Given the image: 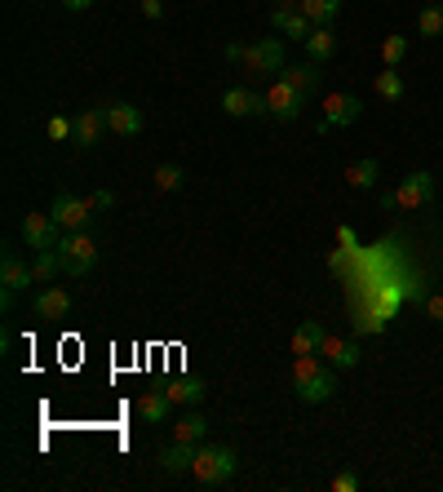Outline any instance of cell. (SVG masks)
Returning a JSON list of instances; mask_svg holds the SVG:
<instances>
[{
  "instance_id": "ab89813d",
  "label": "cell",
  "mask_w": 443,
  "mask_h": 492,
  "mask_svg": "<svg viewBox=\"0 0 443 492\" xmlns=\"http://www.w3.org/2000/svg\"><path fill=\"white\" fill-rule=\"evenodd\" d=\"M439 116H443V102H439Z\"/></svg>"
},
{
  "instance_id": "f1b7e54d",
  "label": "cell",
  "mask_w": 443,
  "mask_h": 492,
  "mask_svg": "<svg viewBox=\"0 0 443 492\" xmlns=\"http://www.w3.org/2000/svg\"><path fill=\"white\" fill-rule=\"evenodd\" d=\"M310 32H315V23H310V18L302 14V9H297V14H293V18L284 23V36H293V40H302V45L310 40Z\"/></svg>"
},
{
  "instance_id": "5bb4252c",
  "label": "cell",
  "mask_w": 443,
  "mask_h": 492,
  "mask_svg": "<svg viewBox=\"0 0 443 492\" xmlns=\"http://www.w3.org/2000/svg\"><path fill=\"white\" fill-rule=\"evenodd\" d=\"M196 457H200V444H191V439H173L169 448H160V466L169 475H186L196 466Z\"/></svg>"
},
{
  "instance_id": "1f68e13d",
  "label": "cell",
  "mask_w": 443,
  "mask_h": 492,
  "mask_svg": "<svg viewBox=\"0 0 443 492\" xmlns=\"http://www.w3.org/2000/svg\"><path fill=\"white\" fill-rule=\"evenodd\" d=\"M421 306H426V315H430L435 324H443V293H426V302H421Z\"/></svg>"
},
{
  "instance_id": "e575fe53",
  "label": "cell",
  "mask_w": 443,
  "mask_h": 492,
  "mask_svg": "<svg viewBox=\"0 0 443 492\" xmlns=\"http://www.w3.org/2000/svg\"><path fill=\"white\" fill-rule=\"evenodd\" d=\"M346 253H350V249H346V244H341L337 253H333V258H328V271H333V275H341V271H346Z\"/></svg>"
},
{
  "instance_id": "8992f818",
  "label": "cell",
  "mask_w": 443,
  "mask_h": 492,
  "mask_svg": "<svg viewBox=\"0 0 443 492\" xmlns=\"http://www.w3.org/2000/svg\"><path fill=\"white\" fill-rule=\"evenodd\" d=\"M430 200H435V178H430L426 169L408 173V178L395 187V209H408V213H417V209H426Z\"/></svg>"
},
{
  "instance_id": "4fadbf2b",
  "label": "cell",
  "mask_w": 443,
  "mask_h": 492,
  "mask_svg": "<svg viewBox=\"0 0 443 492\" xmlns=\"http://www.w3.org/2000/svg\"><path fill=\"white\" fill-rule=\"evenodd\" d=\"M106 125L116 138H137L142 133V111L134 102H106Z\"/></svg>"
},
{
  "instance_id": "52a82bcc",
  "label": "cell",
  "mask_w": 443,
  "mask_h": 492,
  "mask_svg": "<svg viewBox=\"0 0 443 492\" xmlns=\"http://www.w3.org/2000/svg\"><path fill=\"white\" fill-rule=\"evenodd\" d=\"M359 116H364V102L355 98V94H328V98H324V120H319V133L346 129V125H355Z\"/></svg>"
},
{
  "instance_id": "cb8c5ba5",
  "label": "cell",
  "mask_w": 443,
  "mask_h": 492,
  "mask_svg": "<svg viewBox=\"0 0 443 492\" xmlns=\"http://www.w3.org/2000/svg\"><path fill=\"white\" fill-rule=\"evenodd\" d=\"M208 435V422L200 413H182L177 422H173V439H191V444H205Z\"/></svg>"
},
{
  "instance_id": "ba28073f",
  "label": "cell",
  "mask_w": 443,
  "mask_h": 492,
  "mask_svg": "<svg viewBox=\"0 0 443 492\" xmlns=\"http://www.w3.org/2000/svg\"><path fill=\"white\" fill-rule=\"evenodd\" d=\"M63 235H67V231L54 222V213H27V218H23V240H27V249H58Z\"/></svg>"
},
{
  "instance_id": "6da1fadb",
  "label": "cell",
  "mask_w": 443,
  "mask_h": 492,
  "mask_svg": "<svg viewBox=\"0 0 443 492\" xmlns=\"http://www.w3.org/2000/svg\"><path fill=\"white\" fill-rule=\"evenodd\" d=\"M293 391L302 404H328L337 391V368L333 364L324 368L315 355H297L293 360Z\"/></svg>"
},
{
  "instance_id": "44dd1931",
  "label": "cell",
  "mask_w": 443,
  "mask_h": 492,
  "mask_svg": "<svg viewBox=\"0 0 443 492\" xmlns=\"http://www.w3.org/2000/svg\"><path fill=\"white\" fill-rule=\"evenodd\" d=\"M377 178H381V164H377L373 156H368V160H355L350 169H346V182H350L355 191H373Z\"/></svg>"
},
{
  "instance_id": "f546056e",
  "label": "cell",
  "mask_w": 443,
  "mask_h": 492,
  "mask_svg": "<svg viewBox=\"0 0 443 492\" xmlns=\"http://www.w3.org/2000/svg\"><path fill=\"white\" fill-rule=\"evenodd\" d=\"M156 187H160V191H177V187H182V169H177V164H160V169H156Z\"/></svg>"
},
{
  "instance_id": "d4e9b609",
  "label": "cell",
  "mask_w": 443,
  "mask_h": 492,
  "mask_svg": "<svg viewBox=\"0 0 443 492\" xmlns=\"http://www.w3.org/2000/svg\"><path fill=\"white\" fill-rule=\"evenodd\" d=\"M377 94H381V98L386 102H404V94H408V89H404V76H399V71H395V67H386V71H377Z\"/></svg>"
},
{
  "instance_id": "f35d334b",
  "label": "cell",
  "mask_w": 443,
  "mask_h": 492,
  "mask_svg": "<svg viewBox=\"0 0 443 492\" xmlns=\"http://www.w3.org/2000/svg\"><path fill=\"white\" fill-rule=\"evenodd\" d=\"M63 5H67L71 14H85V9H89V5H94V0H63Z\"/></svg>"
},
{
  "instance_id": "5b68a950",
  "label": "cell",
  "mask_w": 443,
  "mask_h": 492,
  "mask_svg": "<svg viewBox=\"0 0 443 492\" xmlns=\"http://www.w3.org/2000/svg\"><path fill=\"white\" fill-rule=\"evenodd\" d=\"M49 213H54V222L63 231H89V218H94V204L80 196H71V191H58L54 204H49Z\"/></svg>"
},
{
  "instance_id": "30bf717a",
  "label": "cell",
  "mask_w": 443,
  "mask_h": 492,
  "mask_svg": "<svg viewBox=\"0 0 443 492\" xmlns=\"http://www.w3.org/2000/svg\"><path fill=\"white\" fill-rule=\"evenodd\" d=\"M222 111L236 116V120H248V116H262L267 111V94H253V89H227L222 94Z\"/></svg>"
},
{
  "instance_id": "9a60e30c",
  "label": "cell",
  "mask_w": 443,
  "mask_h": 492,
  "mask_svg": "<svg viewBox=\"0 0 443 492\" xmlns=\"http://www.w3.org/2000/svg\"><path fill=\"white\" fill-rule=\"evenodd\" d=\"M0 284H5L9 293H18V289H27V284H35V271H32L27 262H23V258H18L14 249H9V253L0 258Z\"/></svg>"
},
{
  "instance_id": "ac0fdd59",
  "label": "cell",
  "mask_w": 443,
  "mask_h": 492,
  "mask_svg": "<svg viewBox=\"0 0 443 492\" xmlns=\"http://www.w3.org/2000/svg\"><path fill=\"white\" fill-rule=\"evenodd\" d=\"M279 76H284V80H288V85H293V89H297V94H302V98H310V94H315V89H319V85H324V71H319V63L284 67V71H279Z\"/></svg>"
},
{
  "instance_id": "9c48e42d",
  "label": "cell",
  "mask_w": 443,
  "mask_h": 492,
  "mask_svg": "<svg viewBox=\"0 0 443 492\" xmlns=\"http://www.w3.org/2000/svg\"><path fill=\"white\" fill-rule=\"evenodd\" d=\"M302 107H307V98H302V94H297L284 76H275L271 94H267V111H271L275 120H284V125H288V120H297V116H302Z\"/></svg>"
},
{
  "instance_id": "60d3db41",
  "label": "cell",
  "mask_w": 443,
  "mask_h": 492,
  "mask_svg": "<svg viewBox=\"0 0 443 492\" xmlns=\"http://www.w3.org/2000/svg\"><path fill=\"white\" fill-rule=\"evenodd\" d=\"M275 5H279V0H275Z\"/></svg>"
},
{
  "instance_id": "8d00e7d4",
  "label": "cell",
  "mask_w": 443,
  "mask_h": 492,
  "mask_svg": "<svg viewBox=\"0 0 443 492\" xmlns=\"http://www.w3.org/2000/svg\"><path fill=\"white\" fill-rule=\"evenodd\" d=\"M359 333H381V328H386V320H359Z\"/></svg>"
},
{
  "instance_id": "ffe728a7",
  "label": "cell",
  "mask_w": 443,
  "mask_h": 492,
  "mask_svg": "<svg viewBox=\"0 0 443 492\" xmlns=\"http://www.w3.org/2000/svg\"><path fill=\"white\" fill-rule=\"evenodd\" d=\"M307 54H310V63H328L337 54V32L333 27H315L307 40Z\"/></svg>"
},
{
  "instance_id": "d6a6232c",
  "label": "cell",
  "mask_w": 443,
  "mask_h": 492,
  "mask_svg": "<svg viewBox=\"0 0 443 492\" xmlns=\"http://www.w3.org/2000/svg\"><path fill=\"white\" fill-rule=\"evenodd\" d=\"M355 488H359V475H350V470L333 475V492H355Z\"/></svg>"
},
{
  "instance_id": "603a6c76",
  "label": "cell",
  "mask_w": 443,
  "mask_h": 492,
  "mask_svg": "<svg viewBox=\"0 0 443 492\" xmlns=\"http://www.w3.org/2000/svg\"><path fill=\"white\" fill-rule=\"evenodd\" d=\"M165 391L173 395V404L191 408V404H200V399H205V382H196V377H177V382H169Z\"/></svg>"
},
{
  "instance_id": "74e56055",
  "label": "cell",
  "mask_w": 443,
  "mask_h": 492,
  "mask_svg": "<svg viewBox=\"0 0 443 492\" xmlns=\"http://www.w3.org/2000/svg\"><path fill=\"white\" fill-rule=\"evenodd\" d=\"M337 240L346 244V249H355V231H350V227H337Z\"/></svg>"
},
{
  "instance_id": "2e32d148",
  "label": "cell",
  "mask_w": 443,
  "mask_h": 492,
  "mask_svg": "<svg viewBox=\"0 0 443 492\" xmlns=\"http://www.w3.org/2000/svg\"><path fill=\"white\" fill-rule=\"evenodd\" d=\"M35 315H40V320H67L71 293L67 289H40V293H35Z\"/></svg>"
},
{
  "instance_id": "8fae6325",
  "label": "cell",
  "mask_w": 443,
  "mask_h": 492,
  "mask_svg": "<svg viewBox=\"0 0 443 492\" xmlns=\"http://www.w3.org/2000/svg\"><path fill=\"white\" fill-rule=\"evenodd\" d=\"M319 355H324V360L333 364L337 373H350L355 364L364 360V351H359V342H346V337H333V333L324 337V346H319Z\"/></svg>"
},
{
  "instance_id": "d590c367",
  "label": "cell",
  "mask_w": 443,
  "mask_h": 492,
  "mask_svg": "<svg viewBox=\"0 0 443 492\" xmlns=\"http://www.w3.org/2000/svg\"><path fill=\"white\" fill-rule=\"evenodd\" d=\"M142 14H146V18H165V5H160V0H142Z\"/></svg>"
},
{
  "instance_id": "3957f363",
  "label": "cell",
  "mask_w": 443,
  "mask_h": 492,
  "mask_svg": "<svg viewBox=\"0 0 443 492\" xmlns=\"http://www.w3.org/2000/svg\"><path fill=\"white\" fill-rule=\"evenodd\" d=\"M58 258H63V271L80 280V275H89L94 262H98V244H94L89 231H67L63 244H58Z\"/></svg>"
},
{
  "instance_id": "7a4b0ae2",
  "label": "cell",
  "mask_w": 443,
  "mask_h": 492,
  "mask_svg": "<svg viewBox=\"0 0 443 492\" xmlns=\"http://www.w3.org/2000/svg\"><path fill=\"white\" fill-rule=\"evenodd\" d=\"M236 466L239 461L227 444H200V457H196V466H191V475H196L205 488H222V484H231Z\"/></svg>"
},
{
  "instance_id": "83f0119b",
  "label": "cell",
  "mask_w": 443,
  "mask_h": 492,
  "mask_svg": "<svg viewBox=\"0 0 443 492\" xmlns=\"http://www.w3.org/2000/svg\"><path fill=\"white\" fill-rule=\"evenodd\" d=\"M417 32L421 36H443V5H426L417 14Z\"/></svg>"
},
{
  "instance_id": "277c9868",
  "label": "cell",
  "mask_w": 443,
  "mask_h": 492,
  "mask_svg": "<svg viewBox=\"0 0 443 492\" xmlns=\"http://www.w3.org/2000/svg\"><path fill=\"white\" fill-rule=\"evenodd\" d=\"M239 63L248 67V71H257V76H275V71H284V67H288V58H284V40H275V36H262V40L244 45Z\"/></svg>"
},
{
  "instance_id": "836d02e7",
  "label": "cell",
  "mask_w": 443,
  "mask_h": 492,
  "mask_svg": "<svg viewBox=\"0 0 443 492\" xmlns=\"http://www.w3.org/2000/svg\"><path fill=\"white\" fill-rule=\"evenodd\" d=\"M89 204H94V213H98V209H111V204H116V196H111V191H94V196H89Z\"/></svg>"
},
{
  "instance_id": "4316f807",
  "label": "cell",
  "mask_w": 443,
  "mask_h": 492,
  "mask_svg": "<svg viewBox=\"0 0 443 492\" xmlns=\"http://www.w3.org/2000/svg\"><path fill=\"white\" fill-rule=\"evenodd\" d=\"M404 58H408V36H386V40H381V63L399 67Z\"/></svg>"
},
{
  "instance_id": "7c38bea8",
  "label": "cell",
  "mask_w": 443,
  "mask_h": 492,
  "mask_svg": "<svg viewBox=\"0 0 443 492\" xmlns=\"http://www.w3.org/2000/svg\"><path fill=\"white\" fill-rule=\"evenodd\" d=\"M106 129H111V125H106V107H89V111L76 116V138H71V142H76V147H98V138H103Z\"/></svg>"
},
{
  "instance_id": "d6986e66",
  "label": "cell",
  "mask_w": 443,
  "mask_h": 492,
  "mask_svg": "<svg viewBox=\"0 0 443 492\" xmlns=\"http://www.w3.org/2000/svg\"><path fill=\"white\" fill-rule=\"evenodd\" d=\"M324 324L319 320H302L297 333H293V355H319V346H324Z\"/></svg>"
},
{
  "instance_id": "484cf974",
  "label": "cell",
  "mask_w": 443,
  "mask_h": 492,
  "mask_svg": "<svg viewBox=\"0 0 443 492\" xmlns=\"http://www.w3.org/2000/svg\"><path fill=\"white\" fill-rule=\"evenodd\" d=\"M35 280L40 284H49V280H58V271H63V258H58V249H35Z\"/></svg>"
},
{
  "instance_id": "7402d4cb",
  "label": "cell",
  "mask_w": 443,
  "mask_h": 492,
  "mask_svg": "<svg viewBox=\"0 0 443 492\" xmlns=\"http://www.w3.org/2000/svg\"><path fill=\"white\" fill-rule=\"evenodd\" d=\"M302 14H307L315 27H333L341 14V0H302Z\"/></svg>"
},
{
  "instance_id": "e0dca14e",
  "label": "cell",
  "mask_w": 443,
  "mask_h": 492,
  "mask_svg": "<svg viewBox=\"0 0 443 492\" xmlns=\"http://www.w3.org/2000/svg\"><path fill=\"white\" fill-rule=\"evenodd\" d=\"M177 408L173 404L169 391H146L137 399V413H142V422H151V426H160V422H169V413Z\"/></svg>"
},
{
  "instance_id": "4dcf8cb0",
  "label": "cell",
  "mask_w": 443,
  "mask_h": 492,
  "mask_svg": "<svg viewBox=\"0 0 443 492\" xmlns=\"http://www.w3.org/2000/svg\"><path fill=\"white\" fill-rule=\"evenodd\" d=\"M45 133H49L54 142H67V138H76V120H67V116H54V120L45 125Z\"/></svg>"
}]
</instances>
